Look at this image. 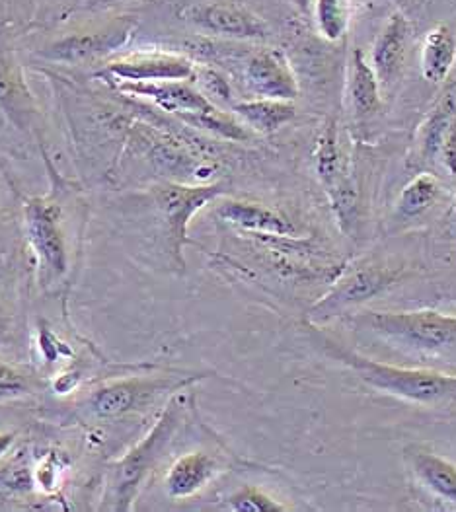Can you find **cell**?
I'll return each instance as SVG.
<instances>
[{"label": "cell", "mask_w": 456, "mask_h": 512, "mask_svg": "<svg viewBox=\"0 0 456 512\" xmlns=\"http://www.w3.org/2000/svg\"><path fill=\"white\" fill-rule=\"evenodd\" d=\"M349 324L361 337L377 339L406 357L456 366V316L433 310L363 312Z\"/></svg>", "instance_id": "obj_1"}, {"label": "cell", "mask_w": 456, "mask_h": 512, "mask_svg": "<svg viewBox=\"0 0 456 512\" xmlns=\"http://www.w3.org/2000/svg\"><path fill=\"white\" fill-rule=\"evenodd\" d=\"M328 357L351 368L367 386L377 392L427 407L456 405V374L439 372L433 368H406L373 361L347 349L330 335H322L316 326L308 324Z\"/></svg>", "instance_id": "obj_2"}, {"label": "cell", "mask_w": 456, "mask_h": 512, "mask_svg": "<svg viewBox=\"0 0 456 512\" xmlns=\"http://www.w3.org/2000/svg\"><path fill=\"white\" fill-rule=\"evenodd\" d=\"M186 409V396L176 394L170 402L164 405L156 425L149 431V435L135 444L121 460H117L110 472L106 497H104V511H131L133 503L152 472V468L162 458L164 450L174 439L180 423L184 419Z\"/></svg>", "instance_id": "obj_3"}, {"label": "cell", "mask_w": 456, "mask_h": 512, "mask_svg": "<svg viewBox=\"0 0 456 512\" xmlns=\"http://www.w3.org/2000/svg\"><path fill=\"white\" fill-rule=\"evenodd\" d=\"M63 211L45 197H30L24 203V228L36 257L41 287L61 281L69 267L65 234L61 228Z\"/></svg>", "instance_id": "obj_4"}, {"label": "cell", "mask_w": 456, "mask_h": 512, "mask_svg": "<svg viewBox=\"0 0 456 512\" xmlns=\"http://www.w3.org/2000/svg\"><path fill=\"white\" fill-rule=\"evenodd\" d=\"M227 189L223 183H201V185H186V183H164L152 189L154 205L164 222V230L168 236L170 254L176 265L184 269V244H188V226L191 219L209 203L225 195Z\"/></svg>", "instance_id": "obj_5"}, {"label": "cell", "mask_w": 456, "mask_h": 512, "mask_svg": "<svg viewBox=\"0 0 456 512\" xmlns=\"http://www.w3.org/2000/svg\"><path fill=\"white\" fill-rule=\"evenodd\" d=\"M205 378L203 374L195 376H170V378H127L110 382L98 388L90 400L88 407L98 419H115L133 411H141L151 405L158 396L170 392H182L193 382Z\"/></svg>", "instance_id": "obj_6"}, {"label": "cell", "mask_w": 456, "mask_h": 512, "mask_svg": "<svg viewBox=\"0 0 456 512\" xmlns=\"http://www.w3.org/2000/svg\"><path fill=\"white\" fill-rule=\"evenodd\" d=\"M182 20L209 36L236 41H266L271 37V28L262 16L234 2L191 4L182 10Z\"/></svg>", "instance_id": "obj_7"}, {"label": "cell", "mask_w": 456, "mask_h": 512, "mask_svg": "<svg viewBox=\"0 0 456 512\" xmlns=\"http://www.w3.org/2000/svg\"><path fill=\"white\" fill-rule=\"evenodd\" d=\"M396 279L398 271H390L384 267H367L347 275L318 304H314V308L310 310V324L320 326L330 318L340 316L345 310L349 312L351 308L386 291Z\"/></svg>", "instance_id": "obj_8"}, {"label": "cell", "mask_w": 456, "mask_h": 512, "mask_svg": "<svg viewBox=\"0 0 456 512\" xmlns=\"http://www.w3.org/2000/svg\"><path fill=\"white\" fill-rule=\"evenodd\" d=\"M135 26L127 20H119L110 24L108 28L96 32H82L73 36L61 37L39 51V57L55 63L78 65L86 61H94L115 51L123 49L133 36Z\"/></svg>", "instance_id": "obj_9"}, {"label": "cell", "mask_w": 456, "mask_h": 512, "mask_svg": "<svg viewBox=\"0 0 456 512\" xmlns=\"http://www.w3.org/2000/svg\"><path fill=\"white\" fill-rule=\"evenodd\" d=\"M195 63L176 53H139L112 61L96 76L114 82H174L191 80Z\"/></svg>", "instance_id": "obj_10"}, {"label": "cell", "mask_w": 456, "mask_h": 512, "mask_svg": "<svg viewBox=\"0 0 456 512\" xmlns=\"http://www.w3.org/2000/svg\"><path fill=\"white\" fill-rule=\"evenodd\" d=\"M314 158H316V176L324 185L326 193L330 195V201L334 203L338 217L343 222L353 219L351 215L355 211L357 193L353 183L349 182L345 174V162H343L336 123H328L320 133Z\"/></svg>", "instance_id": "obj_11"}, {"label": "cell", "mask_w": 456, "mask_h": 512, "mask_svg": "<svg viewBox=\"0 0 456 512\" xmlns=\"http://www.w3.org/2000/svg\"><path fill=\"white\" fill-rule=\"evenodd\" d=\"M244 82L254 98L295 102L299 96V82L287 59L273 49L252 53L244 65Z\"/></svg>", "instance_id": "obj_12"}, {"label": "cell", "mask_w": 456, "mask_h": 512, "mask_svg": "<svg viewBox=\"0 0 456 512\" xmlns=\"http://www.w3.org/2000/svg\"><path fill=\"white\" fill-rule=\"evenodd\" d=\"M115 88L123 94L145 98L154 102L160 110L174 113L178 119L201 113L213 108L215 104L191 86L188 80H174V82H114Z\"/></svg>", "instance_id": "obj_13"}, {"label": "cell", "mask_w": 456, "mask_h": 512, "mask_svg": "<svg viewBox=\"0 0 456 512\" xmlns=\"http://www.w3.org/2000/svg\"><path fill=\"white\" fill-rule=\"evenodd\" d=\"M215 213L223 222L252 236L297 238V232H299L293 220L260 203L230 199V201H223Z\"/></svg>", "instance_id": "obj_14"}, {"label": "cell", "mask_w": 456, "mask_h": 512, "mask_svg": "<svg viewBox=\"0 0 456 512\" xmlns=\"http://www.w3.org/2000/svg\"><path fill=\"white\" fill-rule=\"evenodd\" d=\"M221 472V462L209 452L180 456L166 474V491L172 499H190Z\"/></svg>", "instance_id": "obj_15"}, {"label": "cell", "mask_w": 456, "mask_h": 512, "mask_svg": "<svg viewBox=\"0 0 456 512\" xmlns=\"http://www.w3.org/2000/svg\"><path fill=\"white\" fill-rule=\"evenodd\" d=\"M408 34H410V24L406 16L400 12H394L384 24L373 49V69L379 76L380 84L390 86L400 76L404 55H406Z\"/></svg>", "instance_id": "obj_16"}, {"label": "cell", "mask_w": 456, "mask_h": 512, "mask_svg": "<svg viewBox=\"0 0 456 512\" xmlns=\"http://www.w3.org/2000/svg\"><path fill=\"white\" fill-rule=\"evenodd\" d=\"M406 458L414 476L427 491L456 507V466L453 462L423 446L408 448Z\"/></svg>", "instance_id": "obj_17"}, {"label": "cell", "mask_w": 456, "mask_h": 512, "mask_svg": "<svg viewBox=\"0 0 456 512\" xmlns=\"http://www.w3.org/2000/svg\"><path fill=\"white\" fill-rule=\"evenodd\" d=\"M347 94L357 117H369L380 108V82L361 49H353L347 74Z\"/></svg>", "instance_id": "obj_18"}, {"label": "cell", "mask_w": 456, "mask_h": 512, "mask_svg": "<svg viewBox=\"0 0 456 512\" xmlns=\"http://www.w3.org/2000/svg\"><path fill=\"white\" fill-rule=\"evenodd\" d=\"M234 115L250 127L254 133L271 135L277 133L281 127L291 123L297 115L295 104L285 100H267V98H254L232 104Z\"/></svg>", "instance_id": "obj_19"}, {"label": "cell", "mask_w": 456, "mask_h": 512, "mask_svg": "<svg viewBox=\"0 0 456 512\" xmlns=\"http://www.w3.org/2000/svg\"><path fill=\"white\" fill-rule=\"evenodd\" d=\"M456 61V34L449 24L435 26L423 41L421 73L427 82L441 84L453 71Z\"/></svg>", "instance_id": "obj_20"}, {"label": "cell", "mask_w": 456, "mask_h": 512, "mask_svg": "<svg viewBox=\"0 0 456 512\" xmlns=\"http://www.w3.org/2000/svg\"><path fill=\"white\" fill-rule=\"evenodd\" d=\"M441 197V183L433 174H419L408 183L394 207V217L402 222L421 219L427 215Z\"/></svg>", "instance_id": "obj_21"}, {"label": "cell", "mask_w": 456, "mask_h": 512, "mask_svg": "<svg viewBox=\"0 0 456 512\" xmlns=\"http://www.w3.org/2000/svg\"><path fill=\"white\" fill-rule=\"evenodd\" d=\"M0 111L20 127L30 115V92L22 82L16 63L0 49Z\"/></svg>", "instance_id": "obj_22"}, {"label": "cell", "mask_w": 456, "mask_h": 512, "mask_svg": "<svg viewBox=\"0 0 456 512\" xmlns=\"http://www.w3.org/2000/svg\"><path fill=\"white\" fill-rule=\"evenodd\" d=\"M456 119V98L453 92L443 94L439 102L429 111L423 127H421V156L425 160L439 158V150L443 139Z\"/></svg>", "instance_id": "obj_23"}, {"label": "cell", "mask_w": 456, "mask_h": 512, "mask_svg": "<svg viewBox=\"0 0 456 512\" xmlns=\"http://www.w3.org/2000/svg\"><path fill=\"white\" fill-rule=\"evenodd\" d=\"M314 20L324 39L340 41L349 28V2L314 0Z\"/></svg>", "instance_id": "obj_24"}, {"label": "cell", "mask_w": 456, "mask_h": 512, "mask_svg": "<svg viewBox=\"0 0 456 512\" xmlns=\"http://www.w3.org/2000/svg\"><path fill=\"white\" fill-rule=\"evenodd\" d=\"M230 511L236 512H283L287 511L281 503L271 499L264 491L256 487H244L228 499Z\"/></svg>", "instance_id": "obj_25"}, {"label": "cell", "mask_w": 456, "mask_h": 512, "mask_svg": "<svg viewBox=\"0 0 456 512\" xmlns=\"http://www.w3.org/2000/svg\"><path fill=\"white\" fill-rule=\"evenodd\" d=\"M193 78L201 88L199 92H203L213 104L232 100V88H230L227 78L219 71H215L211 67H195Z\"/></svg>", "instance_id": "obj_26"}, {"label": "cell", "mask_w": 456, "mask_h": 512, "mask_svg": "<svg viewBox=\"0 0 456 512\" xmlns=\"http://www.w3.org/2000/svg\"><path fill=\"white\" fill-rule=\"evenodd\" d=\"M28 394V384L24 376L12 366L0 361V402L14 400Z\"/></svg>", "instance_id": "obj_27"}, {"label": "cell", "mask_w": 456, "mask_h": 512, "mask_svg": "<svg viewBox=\"0 0 456 512\" xmlns=\"http://www.w3.org/2000/svg\"><path fill=\"white\" fill-rule=\"evenodd\" d=\"M439 158L443 162V166L447 168V172L451 176H456V119L451 123L445 139H443V145L439 150Z\"/></svg>", "instance_id": "obj_28"}, {"label": "cell", "mask_w": 456, "mask_h": 512, "mask_svg": "<svg viewBox=\"0 0 456 512\" xmlns=\"http://www.w3.org/2000/svg\"><path fill=\"white\" fill-rule=\"evenodd\" d=\"M59 464L53 460V458H47V460H43V464L39 466L38 470H36V474H34V481L41 485L43 489L47 487V489H53L55 487V483H57V477H59Z\"/></svg>", "instance_id": "obj_29"}, {"label": "cell", "mask_w": 456, "mask_h": 512, "mask_svg": "<svg viewBox=\"0 0 456 512\" xmlns=\"http://www.w3.org/2000/svg\"><path fill=\"white\" fill-rule=\"evenodd\" d=\"M16 435L14 433H0V458L14 446Z\"/></svg>", "instance_id": "obj_30"}, {"label": "cell", "mask_w": 456, "mask_h": 512, "mask_svg": "<svg viewBox=\"0 0 456 512\" xmlns=\"http://www.w3.org/2000/svg\"><path fill=\"white\" fill-rule=\"evenodd\" d=\"M6 341H8V331H6V320H4V314L0 308V347L6 345Z\"/></svg>", "instance_id": "obj_31"}, {"label": "cell", "mask_w": 456, "mask_h": 512, "mask_svg": "<svg viewBox=\"0 0 456 512\" xmlns=\"http://www.w3.org/2000/svg\"><path fill=\"white\" fill-rule=\"evenodd\" d=\"M287 2H291L295 8H299L301 12H308V8H310V2L312 0H287Z\"/></svg>", "instance_id": "obj_32"}, {"label": "cell", "mask_w": 456, "mask_h": 512, "mask_svg": "<svg viewBox=\"0 0 456 512\" xmlns=\"http://www.w3.org/2000/svg\"><path fill=\"white\" fill-rule=\"evenodd\" d=\"M115 0H96V2H92V4H112Z\"/></svg>", "instance_id": "obj_33"}]
</instances>
